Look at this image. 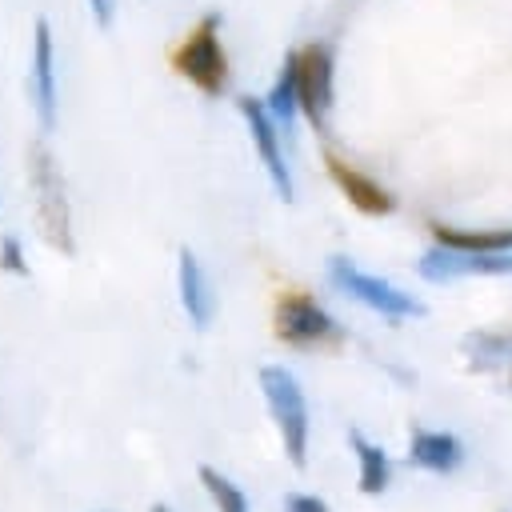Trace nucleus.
<instances>
[{"label":"nucleus","mask_w":512,"mask_h":512,"mask_svg":"<svg viewBox=\"0 0 512 512\" xmlns=\"http://www.w3.org/2000/svg\"><path fill=\"white\" fill-rule=\"evenodd\" d=\"M172 64L204 96H220L228 88V52L220 44V16L216 12H208V16L196 20V28L180 40Z\"/></svg>","instance_id":"obj_1"},{"label":"nucleus","mask_w":512,"mask_h":512,"mask_svg":"<svg viewBox=\"0 0 512 512\" xmlns=\"http://www.w3.org/2000/svg\"><path fill=\"white\" fill-rule=\"evenodd\" d=\"M260 388H264V400H268V412L280 428V440H284V452L296 468L308 464V404H304V392L296 384V376L280 364H264L260 368Z\"/></svg>","instance_id":"obj_2"},{"label":"nucleus","mask_w":512,"mask_h":512,"mask_svg":"<svg viewBox=\"0 0 512 512\" xmlns=\"http://www.w3.org/2000/svg\"><path fill=\"white\" fill-rule=\"evenodd\" d=\"M276 340L308 352V348L340 344V324L308 292H284L276 300Z\"/></svg>","instance_id":"obj_3"},{"label":"nucleus","mask_w":512,"mask_h":512,"mask_svg":"<svg viewBox=\"0 0 512 512\" xmlns=\"http://www.w3.org/2000/svg\"><path fill=\"white\" fill-rule=\"evenodd\" d=\"M328 276L336 288H344L348 296H356L360 304H368L372 312L388 316V320H404V316H424V304L412 296V292H400L396 284L380 280V276H368L360 272L356 264H348L344 256H332L328 264Z\"/></svg>","instance_id":"obj_4"},{"label":"nucleus","mask_w":512,"mask_h":512,"mask_svg":"<svg viewBox=\"0 0 512 512\" xmlns=\"http://www.w3.org/2000/svg\"><path fill=\"white\" fill-rule=\"evenodd\" d=\"M296 84H300V112L312 120L316 132H328V112L336 96V64L328 44H304L296 48Z\"/></svg>","instance_id":"obj_5"},{"label":"nucleus","mask_w":512,"mask_h":512,"mask_svg":"<svg viewBox=\"0 0 512 512\" xmlns=\"http://www.w3.org/2000/svg\"><path fill=\"white\" fill-rule=\"evenodd\" d=\"M28 180H32L36 204H40V224H44L48 244H56L60 252H72V220H68L64 180H60V168L52 164V156L40 144L28 152Z\"/></svg>","instance_id":"obj_6"},{"label":"nucleus","mask_w":512,"mask_h":512,"mask_svg":"<svg viewBox=\"0 0 512 512\" xmlns=\"http://www.w3.org/2000/svg\"><path fill=\"white\" fill-rule=\"evenodd\" d=\"M236 108H240V116H244V124H248V132H252V144H256V152H260V164H264V172H268L276 196H280V200H292L296 188H292V172H288L284 152H280V132H276L280 124L272 120V112L264 108V100L240 96Z\"/></svg>","instance_id":"obj_7"},{"label":"nucleus","mask_w":512,"mask_h":512,"mask_svg":"<svg viewBox=\"0 0 512 512\" xmlns=\"http://www.w3.org/2000/svg\"><path fill=\"white\" fill-rule=\"evenodd\" d=\"M512 272V252H456L436 244L432 252L420 256V276L424 280H456V276H504Z\"/></svg>","instance_id":"obj_8"},{"label":"nucleus","mask_w":512,"mask_h":512,"mask_svg":"<svg viewBox=\"0 0 512 512\" xmlns=\"http://www.w3.org/2000/svg\"><path fill=\"white\" fill-rule=\"evenodd\" d=\"M32 100H36L40 128L52 132L56 128V44H52L48 20H36L32 28Z\"/></svg>","instance_id":"obj_9"},{"label":"nucleus","mask_w":512,"mask_h":512,"mask_svg":"<svg viewBox=\"0 0 512 512\" xmlns=\"http://www.w3.org/2000/svg\"><path fill=\"white\" fill-rule=\"evenodd\" d=\"M324 164H328V176H332V184L348 196V204L352 208H360L364 216H388L392 208H396V196L384 188V184H376L372 176H364L360 168H352V164H344L340 156H324Z\"/></svg>","instance_id":"obj_10"},{"label":"nucleus","mask_w":512,"mask_h":512,"mask_svg":"<svg viewBox=\"0 0 512 512\" xmlns=\"http://www.w3.org/2000/svg\"><path fill=\"white\" fill-rule=\"evenodd\" d=\"M176 276H180V304H184L188 320H192L196 328H208L216 300H212V284H208V276H204V268H200V260H196L192 248H180V256H176Z\"/></svg>","instance_id":"obj_11"},{"label":"nucleus","mask_w":512,"mask_h":512,"mask_svg":"<svg viewBox=\"0 0 512 512\" xmlns=\"http://www.w3.org/2000/svg\"><path fill=\"white\" fill-rule=\"evenodd\" d=\"M408 456H412V464H420L428 472H452L464 460V448L448 432H412Z\"/></svg>","instance_id":"obj_12"},{"label":"nucleus","mask_w":512,"mask_h":512,"mask_svg":"<svg viewBox=\"0 0 512 512\" xmlns=\"http://www.w3.org/2000/svg\"><path fill=\"white\" fill-rule=\"evenodd\" d=\"M436 244L456 248V252H512V228H452V224H428Z\"/></svg>","instance_id":"obj_13"},{"label":"nucleus","mask_w":512,"mask_h":512,"mask_svg":"<svg viewBox=\"0 0 512 512\" xmlns=\"http://www.w3.org/2000/svg\"><path fill=\"white\" fill-rule=\"evenodd\" d=\"M264 108L272 112V120H276L280 128H292V120H296V112H300V84H296V52H288V56H284V64H280V76H276L272 92L264 96Z\"/></svg>","instance_id":"obj_14"},{"label":"nucleus","mask_w":512,"mask_h":512,"mask_svg":"<svg viewBox=\"0 0 512 512\" xmlns=\"http://www.w3.org/2000/svg\"><path fill=\"white\" fill-rule=\"evenodd\" d=\"M348 440H352L356 460H360V492H368V496L384 492V488H388V456H384L376 444H368L356 428L348 432Z\"/></svg>","instance_id":"obj_15"},{"label":"nucleus","mask_w":512,"mask_h":512,"mask_svg":"<svg viewBox=\"0 0 512 512\" xmlns=\"http://www.w3.org/2000/svg\"><path fill=\"white\" fill-rule=\"evenodd\" d=\"M200 484L208 488V496H212V504H216L220 512H248V496H244L228 476H220L216 468L200 464Z\"/></svg>","instance_id":"obj_16"},{"label":"nucleus","mask_w":512,"mask_h":512,"mask_svg":"<svg viewBox=\"0 0 512 512\" xmlns=\"http://www.w3.org/2000/svg\"><path fill=\"white\" fill-rule=\"evenodd\" d=\"M0 268H4V272H16V276H28V260H24L16 236H4V240H0Z\"/></svg>","instance_id":"obj_17"},{"label":"nucleus","mask_w":512,"mask_h":512,"mask_svg":"<svg viewBox=\"0 0 512 512\" xmlns=\"http://www.w3.org/2000/svg\"><path fill=\"white\" fill-rule=\"evenodd\" d=\"M284 512H328V504H324L320 496L292 492V496H284Z\"/></svg>","instance_id":"obj_18"},{"label":"nucleus","mask_w":512,"mask_h":512,"mask_svg":"<svg viewBox=\"0 0 512 512\" xmlns=\"http://www.w3.org/2000/svg\"><path fill=\"white\" fill-rule=\"evenodd\" d=\"M88 8H92V20H96L100 28H112V20H116V0H88Z\"/></svg>","instance_id":"obj_19"},{"label":"nucleus","mask_w":512,"mask_h":512,"mask_svg":"<svg viewBox=\"0 0 512 512\" xmlns=\"http://www.w3.org/2000/svg\"><path fill=\"white\" fill-rule=\"evenodd\" d=\"M152 512H172V508L168 504H152Z\"/></svg>","instance_id":"obj_20"}]
</instances>
